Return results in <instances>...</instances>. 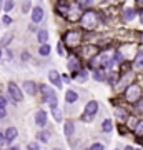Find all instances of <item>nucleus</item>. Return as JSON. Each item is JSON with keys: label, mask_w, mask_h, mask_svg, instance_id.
<instances>
[{"label": "nucleus", "mask_w": 143, "mask_h": 150, "mask_svg": "<svg viewBox=\"0 0 143 150\" xmlns=\"http://www.w3.org/2000/svg\"><path fill=\"white\" fill-rule=\"evenodd\" d=\"M82 23H83V27L87 28V30L95 28L97 25H98V15H97V12H93V10L85 12L83 17H82Z\"/></svg>", "instance_id": "obj_1"}, {"label": "nucleus", "mask_w": 143, "mask_h": 150, "mask_svg": "<svg viewBox=\"0 0 143 150\" xmlns=\"http://www.w3.org/2000/svg\"><path fill=\"white\" fill-rule=\"evenodd\" d=\"M140 95H142V88L137 85V83H132L130 87H127V90H125V100L127 102H138L140 100Z\"/></svg>", "instance_id": "obj_2"}, {"label": "nucleus", "mask_w": 143, "mask_h": 150, "mask_svg": "<svg viewBox=\"0 0 143 150\" xmlns=\"http://www.w3.org/2000/svg\"><path fill=\"white\" fill-rule=\"evenodd\" d=\"M40 90H42V93H43L45 102L50 103V108H52V107H57V93H55V90H53L52 87L42 85V87H40Z\"/></svg>", "instance_id": "obj_3"}, {"label": "nucleus", "mask_w": 143, "mask_h": 150, "mask_svg": "<svg viewBox=\"0 0 143 150\" xmlns=\"http://www.w3.org/2000/svg\"><path fill=\"white\" fill-rule=\"evenodd\" d=\"M98 112V103L95 100H90V102L85 105V112H83V122H92L95 113Z\"/></svg>", "instance_id": "obj_4"}, {"label": "nucleus", "mask_w": 143, "mask_h": 150, "mask_svg": "<svg viewBox=\"0 0 143 150\" xmlns=\"http://www.w3.org/2000/svg\"><path fill=\"white\" fill-rule=\"evenodd\" d=\"M65 45H67V47H77V45H78L80 43V40H82V33L80 32H77V30H72V32H68L67 33V35H65Z\"/></svg>", "instance_id": "obj_5"}, {"label": "nucleus", "mask_w": 143, "mask_h": 150, "mask_svg": "<svg viewBox=\"0 0 143 150\" xmlns=\"http://www.w3.org/2000/svg\"><path fill=\"white\" fill-rule=\"evenodd\" d=\"M7 88H8V93H10L13 102H22L23 100V93H22V90L18 88V85H17L15 82H8Z\"/></svg>", "instance_id": "obj_6"}, {"label": "nucleus", "mask_w": 143, "mask_h": 150, "mask_svg": "<svg viewBox=\"0 0 143 150\" xmlns=\"http://www.w3.org/2000/svg\"><path fill=\"white\" fill-rule=\"evenodd\" d=\"M80 8H82L80 5H70L68 7V12H67V18L72 20V22H77L80 17H83V15H80V13H82Z\"/></svg>", "instance_id": "obj_7"}, {"label": "nucleus", "mask_w": 143, "mask_h": 150, "mask_svg": "<svg viewBox=\"0 0 143 150\" xmlns=\"http://www.w3.org/2000/svg\"><path fill=\"white\" fill-rule=\"evenodd\" d=\"M48 80L52 82L55 87H62V77H60V74L57 72V70H50V74H48Z\"/></svg>", "instance_id": "obj_8"}, {"label": "nucleus", "mask_w": 143, "mask_h": 150, "mask_svg": "<svg viewBox=\"0 0 143 150\" xmlns=\"http://www.w3.org/2000/svg\"><path fill=\"white\" fill-rule=\"evenodd\" d=\"M35 123L38 127H45V123H47V112L45 110H38L35 113Z\"/></svg>", "instance_id": "obj_9"}, {"label": "nucleus", "mask_w": 143, "mask_h": 150, "mask_svg": "<svg viewBox=\"0 0 143 150\" xmlns=\"http://www.w3.org/2000/svg\"><path fill=\"white\" fill-rule=\"evenodd\" d=\"M68 70L72 72V77H73L77 72H80V62L77 57H72V59H68Z\"/></svg>", "instance_id": "obj_10"}, {"label": "nucleus", "mask_w": 143, "mask_h": 150, "mask_svg": "<svg viewBox=\"0 0 143 150\" xmlns=\"http://www.w3.org/2000/svg\"><path fill=\"white\" fill-rule=\"evenodd\" d=\"M42 18H43L42 7H33L32 8V20L35 22V23H38V22H42Z\"/></svg>", "instance_id": "obj_11"}, {"label": "nucleus", "mask_w": 143, "mask_h": 150, "mask_svg": "<svg viewBox=\"0 0 143 150\" xmlns=\"http://www.w3.org/2000/svg\"><path fill=\"white\" fill-rule=\"evenodd\" d=\"M17 129L15 127H8V129L5 130V139H7V142H13V140L17 139Z\"/></svg>", "instance_id": "obj_12"}, {"label": "nucleus", "mask_w": 143, "mask_h": 150, "mask_svg": "<svg viewBox=\"0 0 143 150\" xmlns=\"http://www.w3.org/2000/svg\"><path fill=\"white\" fill-rule=\"evenodd\" d=\"M23 88H25V92L28 95H35V93H37V85H35L33 82H25V83H23Z\"/></svg>", "instance_id": "obj_13"}, {"label": "nucleus", "mask_w": 143, "mask_h": 150, "mask_svg": "<svg viewBox=\"0 0 143 150\" xmlns=\"http://www.w3.org/2000/svg\"><path fill=\"white\" fill-rule=\"evenodd\" d=\"M97 52H98V50H97L95 45H87V47L83 48V55L87 57V59H92V57L97 54Z\"/></svg>", "instance_id": "obj_14"}, {"label": "nucleus", "mask_w": 143, "mask_h": 150, "mask_svg": "<svg viewBox=\"0 0 143 150\" xmlns=\"http://www.w3.org/2000/svg\"><path fill=\"white\" fill-rule=\"evenodd\" d=\"M135 15H137V12L133 10L132 7H127V8L123 10V18H125V20H127V22L133 20V18H135Z\"/></svg>", "instance_id": "obj_15"}, {"label": "nucleus", "mask_w": 143, "mask_h": 150, "mask_svg": "<svg viewBox=\"0 0 143 150\" xmlns=\"http://www.w3.org/2000/svg\"><path fill=\"white\" fill-rule=\"evenodd\" d=\"M65 100H67L68 103L77 102V100H78V93H77L75 90H68L67 93H65Z\"/></svg>", "instance_id": "obj_16"}, {"label": "nucleus", "mask_w": 143, "mask_h": 150, "mask_svg": "<svg viewBox=\"0 0 143 150\" xmlns=\"http://www.w3.org/2000/svg\"><path fill=\"white\" fill-rule=\"evenodd\" d=\"M37 38H38V42L42 43H47V40H48V32L47 30H38V33H37Z\"/></svg>", "instance_id": "obj_17"}, {"label": "nucleus", "mask_w": 143, "mask_h": 150, "mask_svg": "<svg viewBox=\"0 0 143 150\" xmlns=\"http://www.w3.org/2000/svg\"><path fill=\"white\" fill-rule=\"evenodd\" d=\"M73 123L72 122H67L65 123V137H67V139H70V137H72V134H73Z\"/></svg>", "instance_id": "obj_18"}, {"label": "nucleus", "mask_w": 143, "mask_h": 150, "mask_svg": "<svg viewBox=\"0 0 143 150\" xmlns=\"http://www.w3.org/2000/svg\"><path fill=\"white\" fill-rule=\"evenodd\" d=\"M73 77H75V79H77L78 82H85V80H87V77H88V74H87L85 70H80V72H77Z\"/></svg>", "instance_id": "obj_19"}, {"label": "nucleus", "mask_w": 143, "mask_h": 150, "mask_svg": "<svg viewBox=\"0 0 143 150\" xmlns=\"http://www.w3.org/2000/svg\"><path fill=\"white\" fill-rule=\"evenodd\" d=\"M101 129L105 130V132H111V130H113V122H111L110 118L103 120V125H101Z\"/></svg>", "instance_id": "obj_20"}, {"label": "nucleus", "mask_w": 143, "mask_h": 150, "mask_svg": "<svg viewBox=\"0 0 143 150\" xmlns=\"http://www.w3.org/2000/svg\"><path fill=\"white\" fill-rule=\"evenodd\" d=\"M52 113H53V118L57 122H62V112H60L58 107H52Z\"/></svg>", "instance_id": "obj_21"}, {"label": "nucleus", "mask_w": 143, "mask_h": 150, "mask_svg": "<svg viewBox=\"0 0 143 150\" xmlns=\"http://www.w3.org/2000/svg\"><path fill=\"white\" fill-rule=\"evenodd\" d=\"M93 79H95V80H105V72H103V69L95 70V72H93Z\"/></svg>", "instance_id": "obj_22"}, {"label": "nucleus", "mask_w": 143, "mask_h": 150, "mask_svg": "<svg viewBox=\"0 0 143 150\" xmlns=\"http://www.w3.org/2000/svg\"><path fill=\"white\" fill-rule=\"evenodd\" d=\"M135 67H143V52L140 50L135 57Z\"/></svg>", "instance_id": "obj_23"}, {"label": "nucleus", "mask_w": 143, "mask_h": 150, "mask_svg": "<svg viewBox=\"0 0 143 150\" xmlns=\"http://www.w3.org/2000/svg\"><path fill=\"white\" fill-rule=\"evenodd\" d=\"M48 54H50V45L48 43H43L42 47H40V55L42 57H47Z\"/></svg>", "instance_id": "obj_24"}, {"label": "nucleus", "mask_w": 143, "mask_h": 150, "mask_svg": "<svg viewBox=\"0 0 143 150\" xmlns=\"http://www.w3.org/2000/svg\"><path fill=\"white\" fill-rule=\"evenodd\" d=\"M135 134H137L138 137H142L143 135V120H138L137 127H135Z\"/></svg>", "instance_id": "obj_25"}, {"label": "nucleus", "mask_w": 143, "mask_h": 150, "mask_svg": "<svg viewBox=\"0 0 143 150\" xmlns=\"http://www.w3.org/2000/svg\"><path fill=\"white\" fill-rule=\"evenodd\" d=\"M135 112H137V113H143V98H140L138 102H135Z\"/></svg>", "instance_id": "obj_26"}, {"label": "nucleus", "mask_w": 143, "mask_h": 150, "mask_svg": "<svg viewBox=\"0 0 143 150\" xmlns=\"http://www.w3.org/2000/svg\"><path fill=\"white\" fill-rule=\"evenodd\" d=\"M12 38H13V33H7L5 37H4V40H2V45H4V47L8 45V43L12 42Z\"/></svg>", "instance_id": "obj_27"}, {"label": "nucleus", "mask_w": 143, "mask_h": 150, "mask_svg": "<svg viewBox=\"0 0 143 150\" xmlns=\"http://www.w3.org/2000/svg\"><path fill=\"white\" fill-rule=\"evenodd\" d=\"M12 8H13V0H5V4H4V10L10 12Z\"/></svg>", "instance_id": "obj_28"}, {"label": "nucleus", "mask_w": 143, "mask_h": 150, "mask_svg": "<svg viewBox=\"0 0 143 150\" xmlns=\"http://www.w3.org/2000/svg\"><path fill=\"white\" fill-rule=\"evenodd\" d=\"M38 139L42 140V142H48V139H50V134H48V132H40V134H38Z\"/></svg>", "instance_id": "obj_29"}, {"label": "nucleus", "mask_w": 143, "mask_h": 150, "mask_svg": "<svg viewBox=\"0 0 143 150\" xmlns=\"http://www.w3.org/2000/svg\"><path fill=\"white\" fill-rule=\"evenodd\" d=\"M117 117L120 118V120H125V118H127V113L123 112L122 108H117Z\"/></svg>", "instance_id": "obj_30"}, {"label": "nucleus", "mask_w": 143, "mask_h": 150, "mask_svg": "<svg viewBox=\"0 0 143 150\" xmlns=\"http://www.w3.org/2000/svg\"><path fill=\"white\" fill-rule=\"evenodd\" d=\"M92 4H93V0H80V2H78L80 7H90Z\"/></svg>", "instance_id": "obj_31"}, {"label": "nucleus", "mask_w": 143, "mask_h": 150, "mask_svg": "<svg viewBox=\"0 0 143 150\" xmlns=\"http://www.w3.org/2000/svg\"><path fill=\"white\" fill-rule=\"evenodd\" d=\"M90 150H105V147H103L101 144H93Z\"/></svg>", "instance_id": "obj_32"}, {"label": "nucleus", "mask_w": 143, "mask_h": 150, "mask_svg": "<svg viewBox=\"0 0 143 150\" xmlns=\"http://www.w3.org/2000/svg\"><path fill=\"white\" fill-rule=\"evenodd\" d=\"M28 150H40V147H38L37 142H32V144L28 145Z\"/></svg>", "instance_id": "obj_33"}, {"label": "nucleus", "mask_w": 143, "mask_h": 150, "mask_svg": "<svg viewBox=\"0 0 143 150\" xmlns=\"http://www.w3.org/2000/svg\"><path fill=\"white\" fill-rule=\"evenodd\" d=\"M57 52H58V55H65V50H63V45L62 43L57 45Z\"/></svg>", "instance_id": "obj_34"}, {"label": "nucleus", "mask_w": 143, "mask_h": 150, "mask_svg": "<svg viewBox=\"0 0 143 150\" xmlns=\"http://www.w3.org/2000/svg\"><path fill=\"white\" fill-rule=\"evenodd\" d=\"M5 135L4 134H0V149H2V147H4V145H5Z\"/></svg>", "instance_id": "obj_35"}, {"label": "nucleus", "mask_w": 143, "mask_h": 150, "mask_svg": "<svg viewBox=\"0 0 143 150\" xmlns=\"http://www.w3.org/2000/svg\"><path fill=\"white\" fill-rule=\"evenodd\" d=\"M7 115V110H5V107H2V105H0V118H4Z\"/></svg>", "instance_id": "obj_36"}, {"label": "nucleus", "mask_w": 143, "mask_h": 150, "mask_svg": "<svg viewBox=\"0 0 143 150\" xmlns=\"http://www.w3.org/2000/svg\"><path fill=\"white\" fill-rule=\"evenodd\" d=\"M2 22H4V23H5V25H8V23H10V22H12V18H10V17H4V18H2Z\"/></svg>", "instance_id": "obj_37"}, {"label": "nucleus", "mask_w": 143, "mask_h": 150, "mask_svg": "<svg viewBox=\"0 0 143 150\" xmlns=\"http://www.w3.org/2000/svg\"><path fill=\"white\" fill-rule=\"evenodd\" d=\"M0 105H2V107H7V100L4 97H0Z\"/></svg>", "instance_id": "obj_38"}, {"label": "nucleus", "mask_w": 143, "mask_h": 150, "mask_svg": "<svg viewBox=\"0 0 143 150\" xmlns=\"http://www.w3.org/2000/svg\"><path fill=\"white\" fill-rule=\"evenodd\" d=\"M4 4H5V2H4V0H0V10L4 8Z\"/></svg>", "instance_id": "obj_39"}, {"label": "nucleus", "mask_w": 143, "mask_h": 150, "mask_svg": "<svg viewBox=\"0 0 143 150\" xmlns=\"http://www.w3.org/2000/svg\"><path fill=\"white\" fill-rule=\"evenodd\" d=\"M8 150H20V149H18V147H10Z\"/></svg>", "instance_id": "obj_40"}, {"label": "nucleus", "mask_w": 143, "mask_h": 150, "mask_svg": "<svg viewBox=\"0 0 143 150\" xmlns=\"http://www.w3.org/2000/svg\"><path fill=\"white\" fill-rule=\"evenodd\" d=\"M137 4H140V5H143V0H137Z\"/></svg>", "instance_id": "obj_41"}, {"label": "nucleus", "mask_w": 143, "mask_h": 150, "mask_svg": "<svg viewBox=\"0 0 143 150\" xmlns=\"http://www.w3.org/2000/svg\"><path fill=\"white\" fill-rule=\"evenodd\" d=\"M125 150H133L132 147H125Z\"/></svg>", "instance_id": "obj_42"}, {"label": "nucleus", "mask_w": 143, "mask_h": 150, "mask_svg": "<svg viewBox=\"0 0 143 150\" xmlns=\"http://www.w3.org/2000/svg\"><path fill=\"white\" fill-rule=\"evenodd\" d=\"M140 20H142V23H143V12H142V17H140Z\"/></svg>", "instance_id": "obj_43"}, {"label": "nucleus", "mask_w": 143, "mask_h": 150, "mask_svg": "<svg viewBox=\"0 0 143 150\" xmlns=\"http://www.w3.org/2000/svg\"><path fill=\"white\" fill-rule=\"evenodd\" d=\"M140 38H142V40H143V32H142V33H140Z\"/></svg>", "instance_id": "obj_44"}, {"label": "nucleus", "mask_w": 143, "mask_h": 150, "mask_svg": "<svg viewBox=\"0 0 143 150\" xmlns=\"http://www.w3.org/2000/svg\"><path fill=\"white\" fill-rule=\"evenodd\" d=\"M106 2H117V0H106Z\"/></svg>", "instance_id": "obj_45"}, {"label": "nucleus", "mask_w": 143, "mask_h": 150, "mask_svg": "<svg viewBox=\"0 0 143 150\" xmlns=\"http://www.w3.org/2000/svg\"><path fill=\"white\" fill-rule=\"evenodd\" d=\"M0 59H2V50H0Z\"/></svg>", "instance_id": "obj_46"}, {"label": "nucleus", "mask_w": 143, "mask_h": 150, "mask_svg": "<svg viewBox=\"0 0 143 150\" xmlns=\"http://www.w3.org/2000/svg\"><path fill=\"white\" fill-rule=\"evenodd\" d=\"M137 150H140V149H137Z\"/></svg>", "instance_id": "obj_47"}]
</instances>
